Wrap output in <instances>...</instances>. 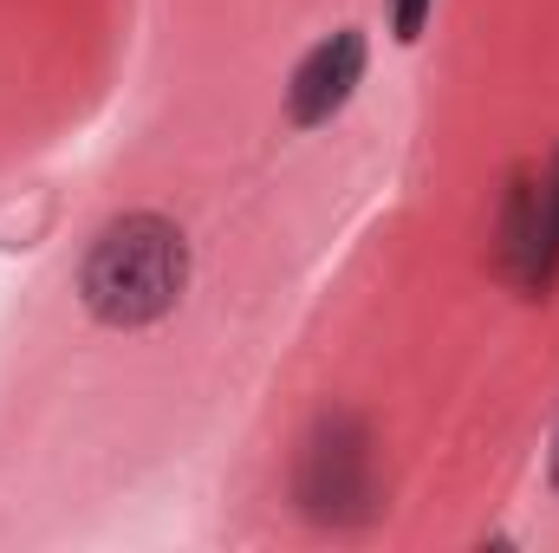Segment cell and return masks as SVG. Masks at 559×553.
I'll return each mask as SVG.
<instances>
[{
    "label": "cell",
    "mask_w": 559,
    "mask_h": 553,
    "mask_svg": "<svg viewBox=\"0 0 559 553\" xmlns=\"http://www.w3.org/2000/svg\"><path fill=\"white\" fill-rule=\"evenodd\" d=\"M182 286H189V242H182V228L176 222H163V215H118L98 242H92V255H85V268H79V299L92 306V319H105V326H156L163 313H176V299H182Z\"/></svg>",
    "instance_id": "cell-1"
},
{
    "label": "cell",
    "mask_w": 559,
    "mask_h": 553,
    "mask_svg": "<svg viewBox=\"0 0 559 553\" xmlns=\"http://www.w3.org/2000/svg\"><path fill=\"white\" fill-rule=\"evenodd\" d=\"M299 515L319 528H365L378 515V475H371V430L352 411L319 416L299 456Z\"/></svg>",
    "instance_id": "cell-2"
},
{
    "label": "cell",
    "mask_w": 559,
    "mask_h": 553,
    "mask_svg": "<svg viewBox=\"0 0 559 553\" xmlns=\"http://www.w3.org/2000/svg\"><path fill=\"white\" fill-rule=\"evenodd\" d=\"M495 261L527 299H547L559 280V150L547 163H527L508 189L501 228H495Z\"/></svg>",
    "instance_id": "cell-3"
},
{
    "label": "cell",
    "mask_w": 559,
    "mask_h": 553,
    "mask_svg": "<svg viewBox=\"0 0 559 553\" xmlns=\"http://www.w3.org/2000/svg\"><path fill=\"white\" fill-rule=\"evenodd\" d=\"M358 79H365V33H358V26H338L332 39H319V46L299 59L293 85H286V111H293V125L312 131V125L338 118L345 98L358 92Z\"/></svg>",
    "instance_id": "cell-4"
},
{
    "label": "cell",
    "mask_w": 559,
    "mask_h": 553,
    "mask_svg": "<svg viewBox=\"0 0 559 553\" xmlns=\"http://www.w3.org/2000/svg\"><path fill=\"white\" fill-rule=\"evenodd\" d=\"M429 7H436V0H391V33H397V39H417L423 20H429Z\"/></svg>",
    "instance_id": "cell-5"
},
{
    "label": "cell",
    "mask_w": 559,
    "mask_h": 553,
    "mask_svg": "<svg viewBox=\"0 0 559 553\" xmlns=\"http://www.w3.org/2000/svg\"><path fill=\"white\" fill-rule=\"evenodd\" d=\"M547 475H554V495H559V436H554V462H547Z\"/></svg>",
    "instance_id": "cell-6"
}]
</instances>
